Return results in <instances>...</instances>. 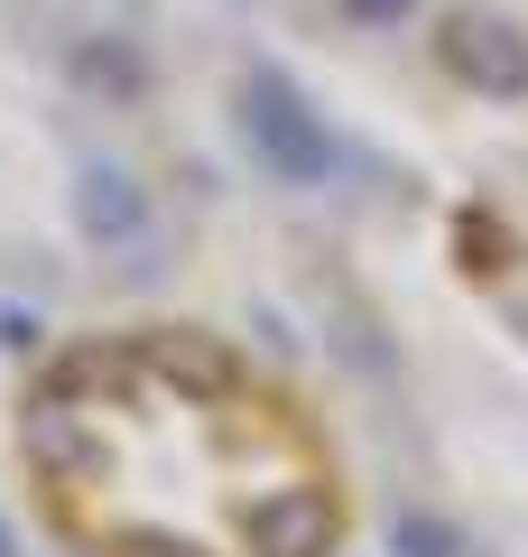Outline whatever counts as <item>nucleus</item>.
I'll use <instances>...</instances> for the list:
<instances>
[{
	"label": "nucleus",
	"mask_w": 528,
	"mask_h": 557,
	"mask_svg": "<svg viewBox=\"0 0 528 557\" xmlns=\"http://www.w3.org/2000/svg\"><path fill=\"white\" fill-rule=\"evenodd\" d=\"M112 557H214V548L186 530H130V539H112Z\"/></svg>",
	"instance_id": "423d86ee"
},
{
	"label": "nucleus",
	"mask_w": 528,
	"mask_h": 557,
	"mask_svg": "<svg viewBox=\"0 0 528 557\" xmlns=\"http://www.w3.org/2000/svg\"><path fill=\"white\" fill-rule=\"evenodd\" d=\"M84 75H93V84H121V94H139V84H149L130 47H121V57H112V47H84Z\"/></svg>",
	"instance_id": "0eeeda50"
},
{
	"label": "nucleus",
	"mask_w": 528,
	"mask_h": 557,
	"mask_svg": "<svg viewBox=\"0 0 528 557\" xmlns=\"http://www.w3.org/2000/svg\"><path fill=\"white\" fill-rule=\"evenodd\" d=\"M445 65L482 94H528V38L510 20H454L445 28Z\"/></svg>",
	"instance_id": "7ed1b4c3"
},
{
	"label": "nucleus",
	"mask_w": 528,
	"mask_h": 557,
	"mask_svg": "<svg viewBox=\"0 0 528 557\" xmlns=\"http://www.w3.org/2000/svg\"><path fill=\"white\" fill-rule=\"evenodd\" d=\"M390 539H399V557H482L464 530H445L436 511H399V530H390Z\"/></svg>",
	"instance_id": "39448f33"
},
{
	"label": "nucleus",
	"mask_w": 528,
	"mask_h": 557,
	"mask_svg": "<svg viewBox=\"0 0 528 557\" xmlns=\"http://www.w3.org/2000/svg\"><path fill=\"white\" fill-rule=\"evenodd\" d=\"M75 223L93 242H130L139 223H149V196H139L130 168H84V177H75Z\"/></svg>",
	"instance_id": "20e7f679"
},
{
	"label": "nucleus",
	"mask_w": 528,
	"mask_h": 557,
	"mask_svg": "<svg viewBox=\"0 0 528 557\" xmlns=\"http://www.w3.org/2000/svg\"><path fill=\"white\" fill-rule=\"evenodd\" d=\"M241 131H251L260 168H269L278 186H325L334 177V131L306 112V94H297L288 75H269V65L241 75Z\"/></svg>",
	"instance_id": "f257e3e1"
},
{
	"label": "nucleus",
	"mask_w": 528,
	"mask_h": 557,
	"mask_svg": "<svg viewBox=\"0 0 528 557\" xmlns=\"http://www.w3.org/2000/svg\"><path fill=\"white\" fill-rule=\"evenodd\" d=\"M241 539H251V557H334V539H343V502L325 493V474H297V483H278V493L251 502Z\"/></svg>",
	"instance_id": "f03ea898"
},
{
	"label": "nucleus",
	"mask_w": 528,
	"mask_h": 557,
	"mask_svg": "<svg viewBox=\"0 0 528 557\" xmlns=\"http://www.w3.org/2000/svg\"><path fill=\"white\" fill-rule=\"evenodd\" d=\"M417 0H343V20H372V28H390V20H408Z\"/></svg>",
	"instance_id": "6e6552de"
}]
</instances>
